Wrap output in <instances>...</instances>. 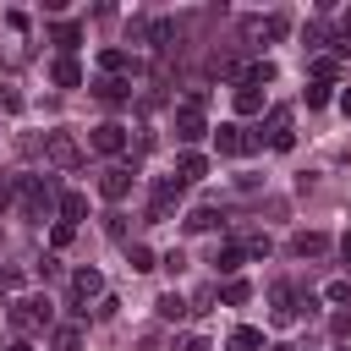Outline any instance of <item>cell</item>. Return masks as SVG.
Returning a JSON list of instances; mask_svg holds the SVG:
<instances>
[{
  "label": "cell",
  "instance_id": "cell-8",
  "mask_svg": "<svg viewBox=\"0 0 351 351\" xmlns=\"http://www.w3.org/2000/svg\"><path fill=\"white\" fill-rule=\"evenodd\" d=\"M99 192H104L110 203H121V197L132 192V165H104V170H99Z\"/></svg>",
  "mask_w": 351,
  "mask_h": 351
},
{
  "label": "cell",
  "instance_id": "cell-29",
  "mask_svg": "<svg viewBox=\"0 0 351 351\" xmlns=\"http://www.w3.org/2000/svg\"><path fill=\"white\" fill-rule=\"evenodd\" d=\"M230 346H236V351H258V346H263V329H252V324H241V329L230 335Z\"/></svg>",
  "mask_w": 351,
  "mask_h": 351
},
{
  "label": "cell",
  "instance_id": "cell-45",
  "mask_svg": "<svg viewBox=\"0 0 351 351\" xmlns=\"http://www.w3.org/2000/svg\"><path fill=\"white\" fill-rule=\"evenodd\" d=\"M269 351H296V346H285V340H280V346H269Z\"/></svg>",
  "mask_w": 351,
  "mask_h": 351
},
{
  "label": "cell",
  "instance_id": "cell-17",
  "mask_svg": "<svg viewBox=\"0 0 351 351\" xmlns=\"http://www.w3.org/2000/svg\"><path fill=\"white\" fill-rule=\"evenodd\" d=\"M269 302H274V324H291V318H296V307H302L291 285H269Z\"/></svg>",
  "mask_w": 351,
  "mask_h": 351
},
{
  "label": "cell",
  "instance_id": "cell-19",
  "mask_svg": "<svg viewBox=\"0 0 351 351\" xmlns=\"http://www.w3.org/2000/svg\"><path fill=\"white\" fill-rule=\"evenodd\" d=\"M49 77H55V88H82V66H77V55H60V60L49 66Z\"/></svg>",
  "mask_w": 351,
  "mask_h": 351
},
{
  "label": "cell",
  "instance_id": "cell-3",
  "mask_svg": "<svg viewBox=\"0 0 351 351\" xmlns=\"http://www.w3.org/2000/svg\"><path fill=\"white\" fill-rule=\"evenodd\" d=\"M203 104H208V88H192V93L176 104V143H197V137L208 132V121H203Z\"/></svg>",
  "mask_w": 351,
  "mask_h": 351
},
{
  "label": "cell",
  "instance_id": "cell-31",
  "mask_svg": "<svg viewBox=\"0 0 351 351\" xmlns=\"http://www.w3.org/2000/svg\"><path fill=\"white\" fill-rule=\"evenodd\" d=\"M0 110H5V115H22V110H27V99H22V93L5 82V88H0Z\"/></svg>",
  "mask_w": 351,
  "mask_h": 351
},
{
  "label": "cell",
  "instance_id": "cell-12",
  "mask_svg": "<svg viewBox=\"0 0 351 351\" xmlns=\"http://www.w3.org/2000/svg\"><path fill=\"white\" fill-rule=\"evenodd\" d=\"M241 27H247V38H285V33H291V16L274 11L269 22H241Z\"/></svg>",
  "mask_w": 351,
  "mask_h": 351
},
{
  "label": "cell",
  "instance_id": "cell-16",
  "mask_svg": "<svg viewBox=\"0 0 351 351\" xmlns=\"http://www.w3.org/2000/svg\"><path fill=\"white\" fill-rule=\"evenodd\" d=\"M208 263H214V274H230V280H236V269L247 263V247H236V241H230V247H214Z\"/></svg>",
  "mask_w": 351,
  "mask_h": 351
},
{
  "label": "cell",
  "instance_id": "cell-20",
  "mask_svg": "<svg viewBox=\"0 0 351 351\" xmlns=\"http://www.w3.org/2000/svg\"><path fill=\"white\" fill-rule=\"evenodd\" d=\"M148 44H154L159 55H170V49H176V22H170V16H159V22H148Z\"/></svg>",
  "mask_w": 351,
  "mask_h": 351
},
{
  "label": "cell",
  "instance_id": "cell-24",
  "mask_svg": "<svg viewBox=\"0 0 351 351\" xmlns=\"http://www.w3.org/2000/svg\"><path fill=\"white\" fill-rule=\"evenodd\" d=\"M181 225H186V230H192V236H203V230H214V225H219V214H214V208H208V203H203V208H192V214H186V219H181Z\"/></svg>",
  "mask_w": 351,
  "mask_h": 351
},
{
  "label": "cell",
  "instance_id": "cell-32",
  "mask_svg": "<svg viewBox=\"0 0 351 351\" xmlns=\"http://www.w3.org/2000/svg\"><path fill=\"white\" fill-rule=\"evenodd\" d=\"M71 236H77V225H66V219H55V230H49V247L60 252V247H71Z\"/></svg>",
  "mask_w": 351,
  "mask_h": 351
},
{
  "label": "cell",
  "instance_id": "cell-6",
  "mask_svg": "<svg viewBox=\"0 0 351 351\" xmlns=\"http://www.w3.org/2000/svg\"><path fill=\"white\" fill-rule=\"evenodd\" d=\"M263 137H269V148H280V154L296 143V132H291V104H274V110H269V121L258 126V143H263Z\"/></svg>",
  "mask_w": 351,
  "mask_h": 351
},
{
  "label": "cell",
  "instance_id": "cell-35",
  "mask_svg": "<svg viewBox=\"0 0 351 351\" xmlns=\"http://www.w3.org/2000/svg\"><path fill=\"white\" fill-rule=\"evenodd\" d=\"M104 230H110L115 241H126V214H115V208H110V214H104Z\"/></svg>",
  "mask_w": 351,
  "mask_h": 351
},
{
  "label": "cell",
  "instance_id": "cell-25",
  "mask_svg": "<svg viewBox=\"0 0 351 351\" xmlns=\"http://www.w3.org/2000/svg\"><path fill=\"white\" fill-rule=\"evenodd\" d=\"M126 263H132V274H148V269H159V258H154L143 241H132V247H126Z\"/></svg>",
  "mask_w": 351,
  "mask_h": 351
},
{
  "label": "cell",
  "instance_id": "cell-42",
  "mask_svg": "<svg viewBox=\"0 0 351 351\" xmlns=\"http://www.w3.org/2000/svg\"><path fill=\"white\" fill-rule=\"evenodd\" d=\"M340 110H346V115H351V88H340Z\"/></svg>",
  "mask_w": 351,
  "mask_h": 351
},
{
  "label": "cell",
  "instance_id": "cell-22",
  "mask_svg": "<svg viewBox=\"0 0 351 351\" xmlns=\"http://www.w3.org/2000/svg\"><path fill=\"white\" fill-rule=\"evenodd\" d=\"M49 351H82V329H77V324L49 329Z\"/></svg>",
  "mask_w": 351,
  "mask_h": 351
},
{
  "label": "cell",
  "instance_id": "cell-38",
  "mask_svg": "<svg viewBox=\"0 0 351 351\" xmlns=\"http://www.w3.org/2000/svg\"><path fill=\"white\" fill-rule=\"evenodd\" d=\"M324 302H351V280H335V285L324 291Z\"/></svg>",
  "mask_w": 351,
  "mask_h": 351
},
{
  "label": "cell",
  "instance_id": "cell-7",
  "mask_svg": "<svg viewBox=\"0 0 351 351\" xmlns=\"http://www.w3.org/2000/svg\"><path fill=\"white\" fill-rule=\"evenodd\" d=\"M44 159H49L55 170H71V165L82 159V148H77L71 132H49V137H44Z\"/></svg>",
  "mask_w": 351,
  "mask_h": 351
},
{
  "label": "cell",
  "instance_id": "cell-34",
  "mask_svg": "<svg viewBox=\"0 0 351 351\" xmlns=\"http://www.w3.org/2000/svg\"><path fill=\"white\" fill-rule=\"evenodd\" d=\"M33 274H38V280H55V274H60V258H55V252H44V258L33 263Z\"/></svg>",
  "mask_w": 351,
  "mask_h": 351
},
{
  "label": "cell",
  "instance_id": "cell-11",
  "mask_svg": "<svg viewBox=\"0 0 351 351\" xmlns=\"http://www.w3.org/2000/svg\"><path fill=\"white\" fill-rule=\"evenodd\" d=\"M291 252H296V258H324V252H329V236H324V230H296V236H291Z\"/></svg>",
  "mask_w": 351,
  "mask_h": 351
},
{
  "label": "cell",
  "instance_id": "cell-46",
  "mask_svg": "<svg viewBox=\"0 0 351 351\" xmlns=\"http://www.w3.org/2000/svg\"><path fill=\"white\" fill-rule=\"evenodd\" d=\"M0 351H5V340H0Z\"/></svg>",
  "mask_w": 351,
  "mask_h": 351
},
{
  "label": "cell",
  "instance_id": "cell-30",
  "mask_svg": "<svg viewBox=\"0 0 351 351\" xmlns=\"http://www.w3.org/2000/svg\"><path fill=\"white\" fill-rule=\"evenodd\" d=\"M329 99H335V82H313L307 88V110H324Z\"/></svg>",
  "mask_w": 351,
  "mask_h": 351
},
{
  "label": "cell",
  "instance_id": "cell-18",
  "mask_svg": "<svg viewBox=\"0 0 351 351\" xmlns=\"http://www.w3.org/2000/svg\"><path fill=\"white\" fill-rule=\"evenodd\" d=\"M154 313H159L165 324H181V318H192V302H186V296H176V291H165V296L154 302Z\"/></svg>",
  "mask_w": 351,
  "mask_h": 351
},
{
  "label": "cell",
  "instance_id": "cell-36",
  "mask_svg": "<svg viewBox=\"0 0 351 351\" xmlns=\"http://www.w3.org/2000/svg\"><path fill=\"white\" fill-rule=\"evenodd\" d=\"M269 252H274L269 236H247V258H269Z\"/></svg>",
  "mask_w": 351,
  "mask_h": 351
},
{
  "label": "cell",
  "instance_id": "cell-9",
  "mask_svg": "<svg viewBox=\"0 0 351 351\" xmlns=\"http://www.w3.org/2000/svg\"><path fill=\"white\" fill-rule=\"evenodd\" d=\"M93 148L99 154H126V126L121 121H99L93 126Z\"/></svg>",
  "mask_w": 351,
  "mask_h": 351
},
{
  "label": "cell",
  "instance_id": "cell-2",
  "mask_svg": "<svg viewBox=\"0 0 351 351\" xmlns=\"http://www.w3.org/2000/svg\"><path fill=\"white\" fill-rule=\"evenodd\" d=\"M5 318H11L16 335H33V329H49L55 324V307H49V296H16L5 307Z\"/></svg>",
  "mask_w": 351,
  "mask_h": 351
},
{
  "label": "cell",
  "instance_id": "cell-10",
  "mask_svg": "<svg viewBox=\"0 0 351 351\" xmlns=\"http://www.w3.org/2000/svg\"><path fill=\"white\" fill-rule=\"evenodd\" d=\"M88 296H93V302L104 296V274H99V269H77V274H71V302L88 307Z\"/></svg>",
  "mask_w": 351,
  "mask_h": 351
},
{
  "label": "cell",
  "instance_id": "cell-26",
  "mask_svg": "<svg viewBox=\"0 0 351 351\" xmlns=\"http://www.w3.org/2000/svg\"><path fill=\"white\" fill-rule=\"evenodd\" d=\"M82 214H88V197H82V192H66V197H60V219H66V225H77Z\"/></svg>",
  "mask_w": 351,
  "mask_h": 351
},
{
  "label": "cell",
  "instance_id": "cell-43",
  "mask_svg": "<svg viewBox=\"0 0 351 351\" xmlns=\"http://www.w3.org/2000/svg\"><path fill=\"white\" fill-rule=\"evenodd\" d=\"M340 252H346V263H351V230H346V236H340Z\"/></svg>",
  "mask_w": 351,
  "mask_h": 351
},
{
  "label": "cell",
  "instance_id": "cell-4",
  "mask_svg": "<svg viewBox=\"0 0 351 351\" xmlns=\"http://www.w3.org/2000/svg\"><path fill=\"white\" fill-rule=\"evenodd\" d=\"M214 148L230 154V159H241V154H252V148H263V143H258V132H247L241 121H225V126L214 132Z\"/></svg>",
  "mask_w": 351,
  "mask_h": 351
},
{
  "label": "cell",
  "instance_id": "cell-14",
  "mask_svg": "<svg viewBox=\"0 0 351 351\" xmlns=\"http://www.w3.org/2000/svg\"><path fill=\"white\" fill-rule=\"evenodd\" d=\"M93 93H99L104 104H126V99H132V77H99Z\"/></svg>",
  "mask_w": 351,
  "mask_h": 351
},
{
  "label": "cell",
  "instance_id": "cell-21",
  "mask_svg": "<svg viewBox=\"0 0 351 351\" xmlns=\"http://www.w3.org/2000/svg\"><path fill=\"white\" fill-rule=\"evenodd\" d=\"M236 115H263V88L236 82Z\"/></svg>",
  "mask_w": 351,
  "mask_h": 351
},
{
  "label": "cell",
  "instance_id": "cell-28",
  "mask_svg": "<svg viewBox=\"0 0 351 351\" xmlns=\"http://www.w3.org/2000/svg\"><path fill=\"white\" fill-rule=\"evenodd\" d=\"M340 77V55H318L313 60V82H335Z\"/></svg>",
  "mask_w": 351,
  "mask_h": 351
},
{
  "label": "cell",
  "instance_id": "cell-39",
  "mask_svg": "<svg viewBox=\"0 0 351 351\" xmlns=\"http://www.w3.org/2000/svg\"><path fill=\"white\" fill-rule=\"evenodd\" d=\"M176 351H208V340H203V335H181V340H176Z\"/></svg>",
  "mask_w": 351,
  "mask_h": 351
},
{
  "label": "cell",
  "instance_id": "cell-41",
  "mask_svg": "<svg viewBox=\"0 0 351 351\" xmlns=\"http://www.w3.org/2000/svg\"><path fill=\"white\" fill-rule=\"evenodd\" d=\"M0 285H5V291H16V285H22V274H16V269H0Z\"/></svg>",
  "mask_w": 351,
  "mask_h": 351
},
{
  "label": "cell",
  "instance_id": "cell-27",
  "mask_svg": "<svg viewBox=\"0 0 351 351\" xmlns=\"http://www.w3.org/2000/svg\"><path fill=\"white\" fill-rule=\"evenodd\" d=\"M247 296H252V285H247V280H225V285H219V302H225V307H241Z\"/></svg>",
  "mask_w": 351,
  "mask_h": 351
},
{
  "label": "cell",
  "instance_id": "cell-44",
  "mask_svg": "<svg viewBox=\"0 0 351 351\" xmlns=\"http://www.w3.org/2000/svg\"><path fill=\"white\" fill-rule=\"evenodd\" d=\"M5 351H33V346H27V340H11V346H5Z\"/></svg>",
  "mask_w": 351,
  "mask_h": 351
},
{
  "label": "cell",
  "instance_id": "cell-15",
  "mask_svg": "<svg viewBox=\"0 0 351 351\" xmlns=\"http://www.w3.org/2000/svg\"><path fill=\"white\" fill-rule=\"evenodd\" d=\"M203 176H208V159L186 148V154L176 159V181H181V186H192V181H203Z\"/></svg>",
  "mask_w": 351,
  "mask_h": 351
},
{
  "label": "cell",
  "instance_id": "cell-5",
  "mask_svg": "<svg viewBox=\"0 0 351 351\" xmlns=\"http://www.w3.org/2000/svg\"><path fill=\"white\" fill-rule=\"evenodd\" d=\"M181 197H186V186H181L176 176H159V181H154V197H148V219H154V225H159V219H170Z\"/></svg>",
  "mask_w": 351,
  "mask_h": 351
},
{
  "label": "cell",
  "instance_id": "cell-23",
  "mask_svg": "<svg viewBox=\"0 0 351 351\" xmlns=\"http://www.w3.org/2000/svg\"><path fill=\"white\" fill-rule=\"evenodd\" d=\"M49 38L60 44V55H71V49L82 44V27H77V22H55V27H49Z\"/></svg>",
  "mask_w": 351,
  "mask_h": 351
},
{
  "label": "cell",
  "instance_id": "cell-13",
  "mask_svg": "<svg viewBox=\"0 0 351 351\" xmlns=\"http://www.w3.org/2000/svg\"><path fill=\"white\" fill-rule=\"evenodd\" d=\"M99 66H104V77H132V71H137V55H132V49H104Z\"/></svg>",
  "mask_w": 351,
  "mask_h": 351
},
{
  "label": "cell",
  "instance_id": "cell-1",
  "mask_svg": "<svg viewBox=\"0 0 351 351\" xmlns=\"http://www.w3.org/2000/svg\"><path fill=\"white\" fill-rule=\"evenodd\" d=\"M60 181L55 176H16V208H22V219H49V214H60Z\"/></svg>",
  "mask_w": 351,
  "mask_h": 351
},
{
  "label": "cell",
  "instance_id": "cell-40",
  "mask_svg": "<svg viewBox=\"0 0 351 351\" xmlns=\"http://www.w3.org/2000/svg\"><path fill=\"white\" fill-rule=\"evenodd\" d=\"M329 329H335V340H346V335H351V313H335V324H329Z\"/></svg>",
  "mask_w": 351,
  "mask_h": 351
},
{
  "label": "cell",
  "instance_id": "cell-37",
  "mask_svg": "<svg viewBox=\"0 0 351 351\" xmlns=\"http://www.w3.org/2000/svg\"><path fill=\"white\" fill-rule=\"evenodd\" d=\"M16 203V176H0V214Z\"/></svg>",
  "mask_w": 351,
  "mask_h": 351
},
{
  "label": "cell",
  "instance_id": "cell-33",
  "mask_svg": "<svg viewBox=\"0 0 351 351\" xmlns=\"http://www.w3.org/2000/svg\"><path fill=\"white\" fill-rule=\"evenodd\" d=\"M159 269H165V274H181V269H186V252H181V247H170V252L159 258Z\"/></svg>",
  "mask_w": 351,
  "mask_h": 351
}]
</instances>
